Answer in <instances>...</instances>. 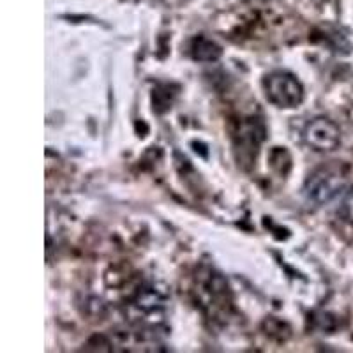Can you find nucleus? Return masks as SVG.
<instances>
[{
  "instance_id": "4",
  "label": "nucleus",
  "mask_w": 353,
  "mask_h": 353,
  "mask_svg": "<svg viewBox=\"0 0 353 353\" xmlns=\"http://www.w3.org/2000/svg\"><path fill=\"white\" fill-rule=\"evenodd\" d=\"M165 295L159 290H156L154 286H143L132 299V305L138 313L150 316V314L161 313V309L165 307Z\"/></svg>"
},
{
  "instance_id": "3",
  "label": "nucleus",
  "mask_w": 353,
  "mask_h": 353,
  "mask_svg": "<svg viewBox=\"0 0 353 353\" xmlns=\"http://www.w3.org/2000/svg\"><path fill=\"white\" fill-rule=\"evenodd\" d=\"M304 141L314 152H332L341 143V131L327 117H316L305 125Z\"/></svg>"
},
{
  "instance_id": "5",
  "label": "nucleus",
  "mask_w": 353,
  "mask_h": 353,
  "mask_svg": "<svg viewBox=\"0 0 353 353\" xmlns=\"http://www.w3.org/2000/svg\"><path fill=\"white\" fill-rule=\"evenodd\" d=\"M189 53L196 62H216L223 55V50L219 44L207 37H194L189 46Z\"/></svg>"
},
{
  "instance_id": "1",
  "label": "nucleus",
  "mask_w": 353,
  "mask_h": 353,
  "mask_svg": "<svg viewBox=\"0 0 353 353\" xmlns=\"http://www.w3.org/2000/svg\"><path fill=\"white\" fill-rule=\"evenodd\" d=\"M345 188L346 179L339 170L334 166H321L305 179L302 191L309 203L325 205L343 194Z\"/></svg>"
},
{
  "instance_id": "2",
  "label": "nucleus",
  "mask_w": 353,
  "mask_h": 353,
  "mask_svg": "<svg viewBox=\"0 0 353 353\" xmlns=\"http://www.w3.org/2000/svg\"><path fill=\"white\" fill-rule=\"evenodd\" d=\"M267 99L277 108H297L304 101V87L288 71H274L263 80Z\"/></svg>"
},
{
  "instance_id": "6",
  "label": "nucleus",
  "mask_w": 353,
  "mask_h": 353,
  "mask_svg": "<svg viewBox=\"0 0 353 353\" xmlns=\"http://www.w3.org/2000/svg\"><path fill=\"white\" fill-rule=\"evenodd\" d=\"M339 216L345 221L353 223V191L343 194L341 205H339Z\"/></svg>"
}]
</instances>
